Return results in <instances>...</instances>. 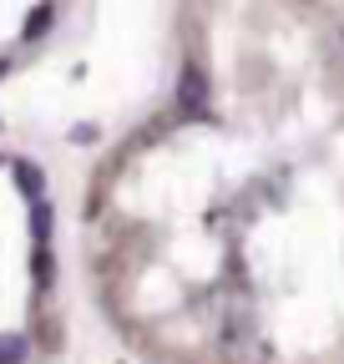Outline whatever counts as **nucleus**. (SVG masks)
Returning <instances> with one entry per match:
<instances>
[{
    "mask_svg": "<svg viewBox=\"0 0 344 364\" xmlns=\"http://www.w3.org/2000/svg\"><path fill=\"white\" fill-rule=\"evenodd\" d=\"M31 233H36L41 248H46V238H51V208H46V203H36V213H31Z\"/></svg>",
    "mask_w": 344,
    "mask_h": 364,
    "instance_id": "obj_4",
    "label": "nucleus"
},
{
    "mask_svg": "<svg viewBox=\"0 0 344 364\" xmlns=\"http://www.w3.org/2000/svg\"><path fill=\"white\" fill-rule=\"evenodd\" d=\"M16 177H21V193L26 198H41V167L36 162H16Z\"/></svg>",
    "mask_w": 344,
    "mask_h": 364,
    "instance_id": "obj_3",
    "label": "nucleus"
},
{
    "mask_svg": "<svg viewBox=\"0 0 344 364\" xmlns=\"http://www.w3.org/2000/svg\"><path fill=\"white\" fill-rule=\"evenodd\" d=\"M36 284L51 289V248H36Z\"/></svg>",
    "mask_w": 344,
    "mask_h": 364,
    "instance_id": "obj_6",
    "label": "nucleus"
},
{
    "mask_svg": "<svg viewBox=\"0 0 344 364\" xmlns=\"http://www.w3.org/2000/svg\"><path fill=\"white\" fill-rule=\"evenodd\" d=\"M0 71H6V61H0Z\"/></svg>",
    "mask_w": 344,
    "mask_h": 364,
    "instance_id": "obj_7",
    "label": "nucleus"
},
{
    "mask_svg": "<svg viewBox=\"0 0 344 364\" xmlns=\"http://www.w3.org/2000/svg\"><path fill=\"white\" fill-rule=\"evenodd\" d=\"M51 21H56V11H51V6H36V11H31V21H26V41L46 36V31H51Z\"/></svg>",
    "mask_w": 344,
    "mask_h": 364,
    "instance_id": "obj_2",
    "label": "nucleus"
},
{
    "mask_svg": "<svg viewBox=\"0 0 344 364\" xmlns=\"http://www.w3.org/2000/svg\"><path fill=\"white\" fill-rule=\"evenodd\" d=\"M21 359H26V339L6 334V339H0V364H21Z\"/></svg>",
    "mask_w": 344,
    "mask_h": 364,
    "instance_id": "obj_5",
    "label": "nucleus"
},
{
    "mask_svg": "<svg viewBox=\"0 0 344 364\" xmlns=\"http://www.w3.org/2000/svg\"><path fill=\"white\" fill-rule=\"evenodd\" d=\"M203 102H208V71H203L198 61H188L183 76H178V107H183V112H198Z\"/></svg>",
    "mask_w": 344,
    "mask_h": 364,
    "instance_id": "obj_1",
    "label": "nucleus"
}]
</instances>
